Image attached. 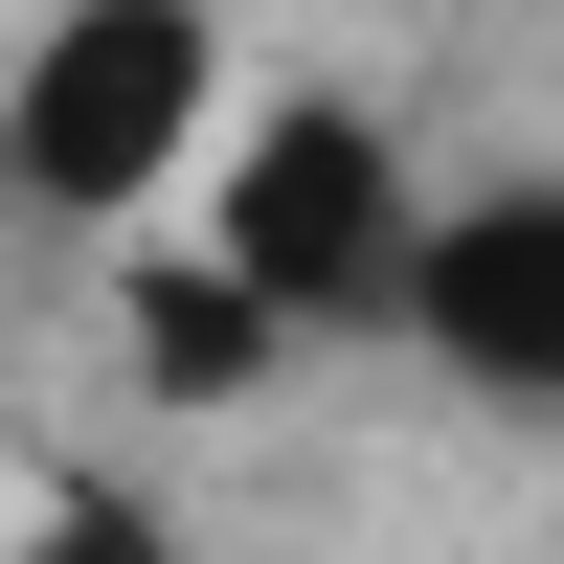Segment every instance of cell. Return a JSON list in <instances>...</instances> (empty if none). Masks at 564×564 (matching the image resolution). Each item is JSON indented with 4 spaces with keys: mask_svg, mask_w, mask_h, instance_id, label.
Instances as JSON below:
<instances>
[{
    "mask_svg": "<svg viewBox=\"0 0 564 564\" xmlns=\"http://www.w3.org/2000/svg\"><path fill=\"white\" fill-rule=\"evenodd\" d=\"M384 339H430L452 384H497V406H564V181H475V204H430Z\"/></svg>",
    "mask_w": 564,
    "mask_h": 564,
    "instance_id": "3",
    "label": "cell"
},
{
    "mask_svg": "<svg viewBox=\"0 0 564 564\" xmlns=\"http://www.w3.org/2000/svg\"><path fill=\"white\" fill-rule=\"evenodd\" d=\"M135 361H159L181 406H226V384H271V361H294V339H271V316L226 294V271H159V294H135Z\"/></svg>",
    "mask_w": 564,
    "mask_h": 564,
    "instance_id": "4",
    "label": "cell"
},
{
    "mask_svg": "<svg viewBox=\"0 0 564 564\" xmlns=\"http://www.w3.org/2000/svg\"><path fill=\"white\" fill-rule=\"evenodd\" d=\"M406 226H430V181H406V135L361 113V90H249V113L204 135V271L271 339H384Z\"/></svg>",
    "mask_w": 564,
    "mask_h": 564,
    "instance_id": "1",
    "label": "cell"
},
{
    "mask_svg": "<svg viewBox=\"0 0 564 564\" xmlns=\"http://www.w3.org/2000/svg\"><path fill=\"white\" fill-rule=\"evenodd\" d=\"M226 135V23L204 0H68L0 68V204L23 226H135L159 181H204Z\"/></svg>",
    "mask_w": 564,
    "mask_h": 564,
    "instance_id": "2",
    "label": "cell"
},
{
    "mask_svg": "<svg viewBox=\"0 0 564 564\" xmlns=\"http://www.w3.org/2000/svg\"><path fill=\"white\" fill-rule=\"evenodd\" d=\"M0 564H181V520H159V497H113V475H68V497H45Z\"/></svg>",
    "mask_w": 564,
    "mask_h": 564,
    "instance_id": "5",
    "label": "cell"
}]
</instances>
